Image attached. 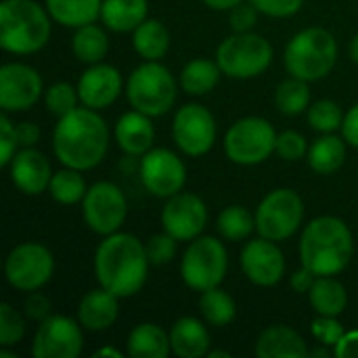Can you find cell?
I'll return each instance as SVG.
<instances>
[{
  "label": "cell",
  "instance_id": "cell-1",
  "mask_svg": "<svg viewBox=\"0 0 358 358\" xmlns=\"http://www.w3.org/2000/svg\"><path fill=\"white\" fill-rule=\"evenodd\" d=\"M109 130L105 120L90 107H76L59 117L52 134V149L67 168L90 170L99 166L107 153Z\"/></svg>",
  "mask_w": 358,
  "mask_h": 358
},
{
  "label": "cell",
  "instance_id": "cell-2",
  "mask_svg": "<svg viewBox=\"0 0 358 358\" xmlns=\"http://www.w3.org/2000/svg\"><path fill=\"white\" fill-rule=\"evenodd\" d=\"M149 258L145 245L130 233L107 235L94 252V275L107 292L130 298L147 281Z\"/></svg>",
  "mask_w": 358,
  "mask_h": 358
},
{
  "label": "cell",
  "instance_id": "cell-3",
  "mask_svg": "<svg viewBox=\"0 0 358 358\" xmlns=\"http://www.w3.org/2000/svg\"><path fill=\"white\" fill-rule=\"evenodd\" d=\"M355 254L352 233L344 220L321 216L306 224L300 241V260L317 277H334L342 273Z\"/></svg>",
  "mask_w": 358,
  "mask_h": 358
},
{
  "label": "cell",
  "instance_id": "cell-4",
  "mask_svg": "<svg viewBox=\"0 0 358 358\" xmlns=\"http://www.w3.org/2000/svg\"><path fill=\"white\" fill-rule=\"evenodd\" d=\"M34 0H2L0 4V46L15 55L40 50L50 38V19Z\"/></svg>",
  "mask_w": 358,
  "mask_h": 358
},
{
  "label": "cell",
  "instance_id": "cell-5",
  "mask_svg": "<svg viewBox=\"0 0 358 358\" xmlns=\"http://www.w3.org/2000/svg\"><path fill=\"white\" fill-rule=\"evenodd\" d=\"M338 61V44L331 31L308 27L296 34L285 48V67L294 78L313 82L331 73Z\"/></svg>",
  "mask_w": 358,
  "mask_h": 358
},
{
  "label": "cell",
  "instance_id": "cell-6",
  "mask_svg": "<svg viewBox=\"0 0 358 358\" xmlns=\"http://www.w3.org/2000/svg\"><path fill=\"white\" fill-rule=\"evenodd\" d=\"M126 96L136 111L157 117L172 109L176 101V80L162 63L147 61L130 73L126 82Z\"/></svg>",
  "mask_w": 358,
  "mask_h": 358
},
{
  "label": "cell",
  "instance_id": "cell-7",
  "mask_svg": "<svg viewBox=\"0 0 358 358\" xmlns=\"http://www.w3.org/2000/svg\"><path fill=\"white\" fill-rule=\"evenodd\" d=\"M216 63L231 78H256L273 63V46L258 34L235 31L218 46Z\"/></svg>",
  "mask_w": 358,
  "mask_h": 358
},
{
  "label": "cell",
  "instance_id": "cell-8",
  "mask_svg": "<svg viewBox=\"0 0 358 358\" xmlns=\"http://www.w3.org/2000/svg\"><path fill=\"white\" fill-rule=\"evenodd\" d=\"M229 258L224 245L216 237H197L187 248L180 273L182 281L197 292L218 287L227 275Z\"/></svg>",
  "mask_w": 358,
  "mask_h": 358
},
{
  "label": "cell",
  "instance_id": "cell-9",
  "mask_svg": "<svg viewBox=\"0 0 358 358\" xmlns=\"http://www.w3.org/2000/svg\"><path fill=\"white\" fill-rule=\"evenodd\" d=\"M304 220V201L292 189H275L256 210V231L271 241L292 237Z\"/></svg>",
  "mask_w": 358,
  "mask_h": 358
},
{
  "label": "cell",
  "instance_id": "cell-10",
  "mask_svg": "<svg viewBox=\"0 0 358 358\" xmlns=\"http://www.w3.org/2000/svg\"><path fill=\"white\" fill-rule=\"evenodd\" d=\"M277 145L275 128L262 117H243L233 124L224 136V153L241 166L262 164Z\"/></svg>",
  "mask_w": 358,
  "mask_h": 358
},
{
  "label": "cell",
  "instance_id": "cell-11",
  "mask_svg": "<svg viewBox=\"0 0 358 358\" xmlns=\"http://www.w3.org/2000/svg\"><path fill=\"white\" fill-rule=\"evenodd\" d=\"M55 271V258L42 243H21L10 250L4 262L6 281L21 292H36L46 285Z\"/></svg>",
  "mask_w": 358,
  "mask_h": 358
},
{
  "label": "cell",
  "instance_id": "cell-12",
  "mask_svg": "<svg viewBox=\"0 0 358 358\" xmlns=\"http://www.w3.org/2000/svg\"><path fill=\"white\" fill-rule=\"evenodd\" d=\"M128 203L124 193L113 182H94L84 199H82V214L90 231L96 235H113L126 220Z\"/></svg>",
  "mask_w": 358,
  "mask_h": 358
},
{
  "label": "cell",
  "instance_id": "cell-13",
  "mask_svg": "<svg viewBox=\"0 0 358 358\" xmlns=\"http://www.w3.org/2000/svg\"><path fill=\"white\" fill-rule=\"evenodd\" d=\"M172 134L178 145V149L191 157H199L208 153L216 141V122L214 115L197 105L189 103L180 107L174 115L172 124Z\"/></svg>",
  "mask_w": 358,
  "mask_h": 358
},
{
  "label": "cell",
  "instance_id": "cell-14",
  "mask_svg": "<svg viewBox=\"0 0 358 358\" xmlns=\"http://www.w3.org/2000/svg\"><path fill=\"white\" fill-rule=\"evenodd\" d=\"M84 336L80 321L69 317H48L40 323L31 355L36 358H76L82 352Z\"/></svg>",
  "mask_w": 358,
  "mask_h": 358
},
{
  "label": "cell",
  "instance_id": "cell-15",
  "mask_svg": "<svg viewBox=\"0 0 358 358\" xmlns=\"http://www.w3.org/2000/svg\"><path fill=\"white\" fill-rule=\"evenodd\" d=\"M141 178L151 195L168 199L185 187L187 170L176 153L168 149H149L141 162Z\"/></svg>",
  "mask_w": 358,
  "mask_h": 358
},
{
  "label": "cell",
  "instance_id": "cell-16",
  "mask_svg": "<svg viewBox=\"0 0 358 358\" xmlns=\"http://www.w3.org/2000/svg\"><path fill=\"white\" fill-rule=\"evenodd\" d=\"M208 222L206 203L193 193H176L168 197L162 212V227L178 241H193L201 235Z\"/></svg>",
  "mask_w": 358,
  "mask_h": 358
},
{
  "label": "cell",
  "instance_id": "cell-17",
  "mask_svg": "<svg viewBox=\"0 0 358 358\" xmlns=\"http://www.w3.org/2000/svg\"><path fill=\"white\" fill-rule=\"evenodd\" d=\"M42 94L40 73L23 63H4L0 67V107L8 111L29 109Z\"/></svg>",
  "mask_w": 358,
  "mask_h": 358
},
{
  "label": "cell",
  "instance_id": "cell-18",
  "mask_svg": "<svg viewBox=\"0 0 358 358\" xmlns=\"http://www.w3.org/2000/svg\"><path fill=\"white\" fill-rule=\"evenodd\" d=\"M241 268L245 277L260 285L271 287L283 279L285 273V258L281 250L271 239H254L241 252Z\"/></svg>",
  "mask_w": 358,
  "mask_h": 358
},
{
  "label": "cell",
  "instance_id": "cell-19",
  "mask_svg": "<svg viewBox=\"0 0 358 358\" xmlns=\"http://www.w3.org/2000/svg\"><path fill=\"white\" fill-rule=\"evenodd\" d=\"M122 92V76L115 67L105 63H94L78 82L80 101L90 109H105L115 103Z\"/></svg>",
  "mask_w": 358,
  "mask_h": 358
},
{
  "label": "cell",
  "instance_id": "cell-20",
  "mask_svg": "<svg viewBox=\"0 0 358 358\" xmlns=\"http://www.w3.org/2000/svg\"><path fill=\"white\" fill-rule=\"evenodd\" d=\"M10 166V180L13 185L25 195H40L50 187V164L44 153L36 151L34 147H25L23 151L15 153Z\"/></svg>",
  "mask_w": 358,
  "mask_h": 358
},
{
  "label": "cell",
  "instance_id": "cell-21",
  "mask_svg": "<svg viewBox=\"0 0 358 358\" xmlns=\"http://www.w3.org/2000/svg\"><path fill=\"white\" fill-rule=\"evenodd\" d=\"M117 315V296L107 292L105 287L88 292L78 306V321L88 331L109 329L115 323Z\"/></svg>",
  "mask_w": 358,
  "mask_h": 358
},
{
  "label": "cell",
  "instance_id": "cell-22",
  "mask_svg": "<svg viewBox=\"0 0 358 358\" xmlns=\"http://www.w3.org/2000/svg\"><path fill=\"white\" fill-rule=\"evenodd\" d=\"M306 342L298 331L285 325H273L264 329L256 342L258 358H304L308 357Z\"/></svg>",
  "mask_w": 358,
  "mask_h": 358
},
{
  "label": "cell",
  "instance_id": "cell-23",
  "mask_svg": "<svg viewBox=\"0 0 358 358\" xmlns=\"http://www.w3.org/2000/svg\"><path fill=\"white\" fill-rule=\"evenodd\" d=\"M115 138H117V145L124 153L145 155L153 145L155 130H153L149 115L134 109V111H128L120 117V122L115 126Z\"/></svg>",
  "mask_w": 358,
  "mask_h": 358
},
{
  "label": "cell",
  "instance_id": "cell-24",
  "mask_svg": "<svg viewBox=\"0 0 358 358\" xmlns=\"http://www.w3.org/2000/svg\"><path fill=\"white\" fill-rule=\"evenodd\" d=\"M172 352L180 358H201L210 352V334L193 317L178 319L170 329Z\"/></svg>",
  "mask_w": 358,
  "mask_h": 358
},
{
  "label": "cell",
  "instance_id": "cell-25",
  "mask_svg": "<svg viewBox=\"0 0 358 358\" xmlns=\"http://www.w3.org/2000/svg\"><path fill=\"white\" fill-rule=\"evenodd\" d=\"M170 350V336L155 323L136 325L126 342V355L130 358H166Z\"/></svg>",
  "mask_w": 358,
  "mask_h": 358
},
{
  "label": "cell",
  "instance_id": "cell-26",
  "mask_svg": "<svg viewBox=\"0 0 358 358\" xmlns=\"http://www.w3.org/2000/svg\"><path fill=\"white\" fill-rule=\"evenodd\" d=\"M147 0H103L101 19L113 31H134L147 19Z\"/></svg>",
  "mask_w": 358,
  "mask_h": 358
},
{
  "label": "cell",
  "instance_id": "cell-27",
  "mask_svg": "<svg viewBox=\"0 0 358 358\" xmlns=\"http://www.w3.org/2000/svg\"><path fill=\"white\" fill-rule=\"evenodd\" d=\"M101 0H46L50 17L65 27H82L101 17Z\"/></svg>",
  "mask_w": 358,
  "mask_h": 358
},
{
  "label": "cell",
  "instance_id": "cell-28",
  "mask_svg": "<svg viewBox=\"0 0 358 358\" xmlns=\"http://www.w3.org/2000/svg\"><path fill=\"white\" fill-rule=\"evenodd\" d=\"M134 50L147 59V61H159L168 48H170V31L168 27L157 19H145L136 29L132 38Z\"/></svg>",
  "mask_w": 358,
  "mask_h": 358
},
{
  "label": "cell",
  "instance_id": "cell-29",
  "mask_svg": "<svg viewBox=\"0 0 358 358\" xmlns=\"http://www.w3.org/2000/svg\"><path fill=\"white\" fill-rule=\"evenodd\" d=\"M308 296H310V306L317 310V315L323 317H338L344 313L348 304V294L344 285L334 277H317Z\"/></svg>",
  "mask_w": 358,
  "mask_h": 358
},
{
  "label": "cell",
  "instance_id": "cell-30",
  "mask_svg": "<svg viewBox=\"0 0 358 358\" xmlns=\"http://www.w3.org/2000/svg\"><path fill=\"white\" fill-rule=\"evenodd\" d=\"M346 159V145L336 134H325L308 149V164L319 174L336 172Z\"/></svg>",
  "mask_w": 358,
  "mask_h": 358
},
{
  "label": "cell",
  "instance_id": "cell-31",
  "mask_svg": "<svg viewBox=\"0 0 358 358\" xmlns=\"http://www.w3.org/2000/svg\"><path fill=\"white\" fill-rule=\"evenodd\" d=\"M220 65L208 59H195L180 71V84L189 94H206L220 80Z\"/></svg>",
  "mask_w": 358,
  "mask_h": 358
},
{
  "label": "cell",
  "instance_id": "cell-32",
  "mask_svg": "<svg viewBox=\"0 0 358 358\" xmlns=\"http://www.w3.org/2000/svg\"><path fill=\"white\" fill-rule=\"evenodd\" d=\"M71 48L80 61L94 65V63H101V59L107 55L109 40H107V34L99 25L88 23V25L78 27L73 42H71Z\"/></svg>",
  "mask_w": 358,
  "mask_h": 358
},
{
  "label": "cell",
  "instance_id": "cell-33",
  "mask_svg": "<svg viewBox=\"0 0 358 358\" xmlns=\"http://www.w3.org/2000/svg\"><path fill=\"white\" fill-rule=\"evenodd\" d=\"M275 103L279 107L281 113L285 115H298L302 113L304 109L310 107V88H308V82L306 80H300V78H289L285 82H281L277 86V92H275Z\"/></svg>",
  "mask_w": 358,
  "mask_h": 358
},
{
  "label": "cell",
  "instance_id": "cell-34",
  "mask_svg": "<svg viewBox=\"0 0 358 358\" xmlns=\"http://www.w3.org/2000/svg\"><path fill=\"white\" fill-rule=\"evenodd\" d=\"M199 308H201V315L208 323L216 325V327H224L229 325L233 319H235V302L233 298L218 289V287H212V289H206L201 294V300H199Z\"/></svg>",
  "mask_w": 358,
  "mask_h": 358
},
{
  "label": "cell",
  "instance_id": "cell-35",
  "mask_svg": "<svg viewBox=\"0 0 358 358\" xmlns=\"http://www.w3.org/2000/svg\"><path fill=\"white\" fill-rule=\"evenodd\" d=\"M48 189H50L52 199L63 203V206H73V203L82 201L86 191H88L86 182H84V176L76 168H67V170H61V172L52 174Z\"/></svg>",
  "mask_w": 358,
  "mask_h": 358
},
{
  "label": "cell",
  "instance_id": "cell-36",
  "mask_svg": "<svg viewBox=\"0 0 358 358\" xmlns=\"http://www.w3.org/2000/svg\"><path fill=\"white\" fill-rule=\"evenodd\" d=\"M218 233L229 241H241L256 229V216H252L243 206H229L218 216Z\"/></svg>",
  "mask_w": 358,
  "mask_h": 358
},
{
  "label": "cell",
  "instance_id": "cell-37",
  "mask_svg": "<svg viewBox=\"0 0 358 358\" xmlns=\"http://www.w3.org/2000/svg\"><path fill=\"white\" fill-rule=\"evenodd\" d=\"M308 124L317 132H323V134L336 132L344 124V115H342L340 105L336 101H329V99L313 103L308 107Z\"/></svg>",
  "mask_w": 358,
  "mask_h": 358
},
{
  "label": "cell",
  "instance_id": "cell-38",
  "mask_svg": "<svg viewBox=\"0 0 358 358\" xmlns=\"http://www.w3.org/2000/svg\"><path fill=\"white\" fill-rule=\"evenodd\" d=\"M46 109L57 115V117H63L65 113L73 111L78 107V101H80V94H78V88H73L71 84L67 82H57L52 84L48 90H46Z\"/></svg>",
  "mask_w": 358,
  "mask_h": 358
},
{
  "label": "cell",
  "instance_id": "cell-39",
  "mask_svg": "<svg viewBox=\"0 0 358 358\" xmlns=\"http://www.w3.org/2000/svg\"><path fill=\"white\" fill-rule=\"evenodd\" d=\"M25 336V321L23 317L10 306L2 304L0 306V348H8L21 342Z\"/></svg>",
  "mask_w": 358,
  "mask_h": 358
},
{
  "label": "cell",
  "instance_id": "cell-40",
  "mask_svg": "<svg viewBox=\"0 0 358 358\" xmlns=\"http://www.w3.org/2000/svg\"><path fill=\"white\" fill-rule=\"evenodd\" d=\"M176 241L170 233H159V235H153L147 243H145V250H147V258L151 264L155 266H162V264H168L174 260L176 256Z\"/></svg>",
  "mask_w": 358,
  "mask_h": 358
},
{
  "label": "cell",
  "instance_id": "cell-41",
  "mask_svg": "<svg viewBox=\"0 0 358 358\" xmlns=\"http://www.w3.org/2000/svg\"><path fill=\"white\" fill-rule=\"evenodd\" d=\"M310 331L313 336L323 344V346H329V348H336V344L344 338V325L336 319V317H323L319 315V319L313 321L310 325Z\"/></svg>",
  "mask_w": 358,
  "mask_h": 358
},
{
  "label": "cell",
  "instance_id": "cell-42",
  "mask_svg": "<svg viewBox=\"0 0 358 358\" xmlns=\"http://www.w3.org/2000/svg\"><path fill=\"white\" fill-rule=\"evenodd\" d=\"M275 151L279 157H283L287 162H296V159L304 157V153H306V138L296 130H285V132L277 134Z\"/></svg>",
  "mask_w": 358,
  "mask_h": 358
},
{
  "label": "cell",
  "instance_id": "cell-43",
  "mask_svg": "<svg viewBox=\"0 0 358 358\" xmlns=\"http://www.w3.org/2000/svg\"><path fill=\"white\" fill-rule=\"evenodd\" d=\"M17 132H15V126L10 124L6 111L2 113L0 117V166H8L17 153Z\"/></svg>",
  "mask_w": 358,
  "mask_h": 358
},
{
  "label": "cell",
  "instance_id": "cell-44",
  "mask_svg": "<svg viewBox=\"0 0 358 358\" xmlns=\"http://www.w3.org/2000/svg\"><path fill=\"white\" fill-rule=\"evenodd\" d=\"M258 13L260 10L250 0L248 2H239L237 6H233L231 15H229L233 31H252V27L258 21Z\"/></svg>",
  "mask_w": 358,
  "mask_h": 358
},
{
  "label": "cell",
  "instance_id": "cell-45",
  "mask_svg": "<svg viewBox=\"0 0 358 358\" xmlns=\"http://www.w3.org/2000/svg\"><path fill=\"white\" fill-rule=\"evenodd\" d=\"M260 13L271 15V17H292L296 15L304 0H250Z\"/></svg>",
  "mask_w": 358,
  "mask_h": 358
},
{
  "label": "cell",
  "instance_id": "cell-46",
  "mask_svg": "<svg viewBox=\"0 0 358 358\" xmlns=\"http://www.w3.org/2000/svg\"><path fill=\"white\" fill-rule=\"evenodd\" d=\"M25 315L31 321H44L50 317V300L38 292H29L27 300H25Z\"/></svg>",
  "mask_w": 358,
  "mask_h": 358
},
{
  "label": "cell",
  "instance_id": "cell-47",
  "mask_svg": "<svg viewBox=\"0 0 358 358\" xmlns=\"http://www.w3.org/2000/svg\"><path fill=\"white\" fill-rule=\"evenodd\" d=\"M334 355L338 358H358V329L344 334V338L336 344Z\"/></svg>",
  "mask_w": 358,
  "mask_h": 358
},
{
  "label": "cell",
  "instance_id": "cell-48",
  "mask_svg": "<svg viewBox=\"0 0 358 358\" xmlns=\"http://www.w3.org/2000/svg\"><path fill=\"white\" fill-rule=\"evenodd\" d=\"M15 132H17V141L21 147H34L40 141V128L38 124H31V122H23L15 126Z\"/></svg>",
  "mask_w": 358,
  "mask_h": 358
},
{
  "label": "cell",
  "instance_id": "cell-49",
  "mask_svg": "<svg viewBox=\"0 0 358 358\" xmlns=\"http://www.w3.org/2000/svg\"><path fill=\"white\" fill-rule=\"evenodd\" d=\"M315 281H317V275L315 273H310L306 266H302L300 271H296L294 275H292V289L294 292H298V294H308L310 289H313V285H315Z\"/></svg>",
  "mask_w": 358,
  "mask_h": 358
},
{
  "label": "cell",
  "instance_id": "cell-50",
  "mask_svg": "<svg viewBox=\"0 0 358 358\" xmlns=\"http://www.w3.org/2000/svg\"><path fill=\"white\" fill-rule=\"evenodd\" d=\"M342 132H344V141H346V143H350L352 147H358V105H355V107L344 115Z\"/></svg>",
  "mask_w": 358,
  "mask_h": 358
},
{
  "label": "cell",
  "instance_id": "cell-51",
  "mask_svg": "<svg viewBox=\"0 0 358 358\" xmlns=\"http://www.w3.org/2000/svg\"><path fill=\"white\" fill-rule=\"evenodd\" d=\"M203 2L214 10H231L233 6H237L243 0H203Z\"/></svg>",
  "mask_w": 358,
  "mask_h": 358
},
{
  "label": "cell",
  "instance_id": "cell-52",
  "mask_svg": "<svg viewBox=\"0 0 358 358\" xmlns=\"http://www.w3.org/2000/svg\"><path fill=\"white\" fill-rule=\"evenodd\" d=\"M94 358H101V357H113V358H122V352L117 350V348H101V350H96Z\"/></svg>",
  "mask_w": 358,
  "mask_h": 358
},
{
  "label": "cell",
  "instance_id": "cell-53",
  "mask_svg": "<svg viewBox=\"0 0 358 358\" xmlns=\"http://www.w3.org/2000/svg\"><path fill=\"white\" fill-rule=\"evenodd\" d=\"M327 348H329V346H327ZM327 348H315V350H310V352H308V357H313V358L331 357V350H327Z\"/></svg>",
  "mask_w": 358,
  "mask_h": 358
},
{
  "label": "cell",
  "instance_id": "cell-54",
  "mask_svg": "<svg viewBox=\"0 0 358 358\" xmlns=\"http://www.w3.org/2000/svg\"><path fill=\"white\" fill-rule=\"evenodd\" d=\"M350 57H352V61L358 63V34L352 38V42H350Z\"/></svg>",
  "mask_w": 358,
  "mask_h": 358
},
{
  "label": "cell",
  "instance_id": "cell-55",
  "mask_svg": "<svg viewBox=\"0 0 358 358\" xmlns=\"http://www.w3.org/2000/svg\"><path fill=\"white\" fill-rule=\"evenodd\" d=\"M208 357L210 358H229L231 355H229V352H224V350H212V352H208Z\"/></svg>",
  "mask_w": 358,
  "mask_h": 358
},
{
  "label": "cell",
  "instance_id": "cell-56",
  "mask_svg": "<svg viewBox=\"0 0 358 358\" xmlns=\"http://www.w3.org/2000/svg\"><path fill=\"white\" fill-rule=\"evenodd\" d=\"M0 358H17V357H15V355H10L6 348H2V350H0Z\"/></svg>",
  "mask_w": 358,
  "mask_h": 358
}]
</instances>
